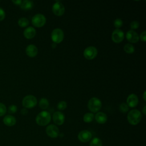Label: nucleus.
Here are the masks:
<instances>
[{
	"mask_svg": "<svg viewBox=\"0 0 146 146\" xmlns=\"http://www.w3.org/2000/svg\"><path fill=\"white\" fill-rule=\"evenodd\" d=\"M51 121V115L46 111H43L39 112L35 118V121L40 126H45Z\"/></svg>",
	"mask_w": 146,
	"mask_h": 146,
	"instance_id": "nucleus-1",
	"label": "nucleus"
},
{
	"mask_svg": "<svg viewBox=\"0 0 146 146\" xmlns=\"http://www.w3.org/2000/svg\"><path fill=\"white\" fill-rule=\"evenodd\" d=\"M141 117L142 116L140 111L136 109L131 110L127 115V120L128 123L133 125L139 124Z\"/></svg>",
	"mask_w": 146,
	"mask_h": 146,
	"instance_id": "nucleus-2",
	"label": "nucleus"
},
{
	"mask_svg": "<svg viewBox=\"0 0 146 146\" xmlns=\"http://www.w3.org/2000/svg\"><path fill=\"white\" fill-rule=\"evenodd\" d=\"M102 107V102L100 99L94 97L91 98L88 102V108L92 113L98 112Z\"/></svg>",
	"mask_w": 146,
	"mask_h": 146,
	"instance_id": "nucleus-3",
	"label": "nucleus"
},
{
	"mask_svg": "<svg viewBox=\"0 0 146 146\" xmlns=\"http://www.w3.org/2000/svg\"><path fill=\"white\" fill-rule=\"evenodd\" d=\"M22 103V106L26 108H32L36 105L37 99L34 96L28 95L23 98Z\"/></svg>",
	"mask_w": 146,
	"mask_h": 146,
	"instance_id": "nucleus-4",
	"label": "nucleus"
},
{
	"mask_svg": "<svg viewBox=\"0 0 146 146\" xmlns=\"http://www.w3.org/2000/svg\"><path fill=\"white\" fill-rule=\"evenodd\" d=\"M46 22V18L42 14H35L31 19L32 24L36 27H41L43 26Z\"/></svg>",
	"mask_w": 146,
	"mask_h": 146,
	"instance_id": "nucleus-5",
	"label": "nucleus"
},
{
	"mask_svg": "<svg viewBox=\"0 0 146 146\" xmlns=\"http://www.w3.org/2000/svg\"><path fill=\"white\" fill-rule=\"evenodd\" d=\"M51 37L54 43H59L63 40L64 33L60 29L56 28L54 29L51 32Z\"/></svg>",
	"mask_w": 146,
	"mask_h": 146,
	"instance_id": "nucleus-6",
	"label": "nucleus"
},
{
	"mask_svg": "<svg viewBox=\"0 0 146 146\" xmlns=\"http://www.w3.org/2000/svg\"><path fill=\"white\" fill-rule=\"evenodd\" d=\"M98 54L97 48L94 46H89L85 48L83 52L84 56L88 60L94 59Z\"/></svg>",
	"mask_w": 146,
	"mask_h": 146,
	"instance_id": "nucleus-7",
	"label": "nucleus"
},
{
	"mask_svg": "<svg viewBox=\"0 0 146 146\" xmlns=\"http://www.w3.org/2000/svg\"><path fill=\"white\" fill-rule=\"evenodd\" d=\"M46 132L48 136L51 138H56L59 135V130L56 125L54 124H50L46 127Z\"/></svg>",
	"mask_w": 146,
	"mask_h": 146,
	"instance_id": "nucleus-8",
	"label": "nucleus"
},
{
	"mask_svg": "<svg viewBox=\"0 0 146 146\" xmlns=\"http://www.w3.org/2000/svg\"><path fill=\"white\" fill-rule=\"evenodd\" d=\"M92 135L90 131L88 130H83L81 131L78 135V140L82 143H87L90 141L92 139Z\"/></svg>",
	"mask_w": 146,
	"mask_h": 146,
	"instance_id": "nucleus-9",
	"label": "nucleus"
},
{
	"mask_svg": "<svg viewBox=\"0 0 146 146\" xmlns=\"http://www.w3.org/2000/svg\"><path fill=\"white\" fill-rule=\"evenodd\" d=\"M52 10L53 13L57 16L62 15L65 11V8L63 5L60 1H56L54 3Z\"/></svg>",
	"mask_w": 146,
	"mask_h": 146,
	"instance_id": "nucleus-10",
	"label": "nucleus"
},
{
	"mask_svg": "<svg viewBox=\"0 0 146 146\" xmlns=\"http://www.w3.org/2000/svg\"><path fill=\"white\" fill-rule=\"evenodd\" d=\"M112 40L115 43H120L121 41H123L124 38V34L122 30L120 29H115L113 30L112 34Z\"/></svg>",
	"mask_w": 146,
	"mask_h": 146,
	"instance_id": "nucleus-11",
	"label": "nucleus"
},
{
	"mask_svg": "<svg viewBox=\"0 0 146 146\" xmlns=\"http://www.w3.org/2000/svg\"><path fill=\"white\" fill-rule=\"evenodd\" d=\"M52 120L54 123L55 124L58 125H61L64 122V120H65L64 115L60 111L55 112L52 115Z\"/></svg>",
	"mask_w": 146,
	"mask_h": 146,
	"instance_id": "nucleus-12",
	"label": "nucleus"
},
{
	"mask_svg": "<svg viewBox=\"0 0 146 146\" xmlns=\"http://www.w3.org/2000/svg\"><path fill=\"white\" fill-rule=\"evenodd\" d=\"M126 39L131 43H136L139 40L138 34L133 30H129L126 33Z\"/></svg>",
	"mask_w": 146,
	"mask_h": 146,
	"instance_id": "nucleus-13",
	"label": "nucleus"
},
{
	"mask_svg": "<svg viewBox=\"0 0 146 146\" xmlns=\"http://www.w3.org/2000/svg\"><path fill=\"white\" fill-rule=\"evenodd\" d=\"M139 102V99L136 95L134 94H130L127 99V104L128 107L133 108L135 107Z\"/></svg>",
	"mask_w": 146,
	"mask_h": 146,
	"instance_id": "nucleus-14",
	"label": "nucleus"
},
{
	"mask_svg": "<svg viewBox=\"0 0 146 146\" xmlns=\"http://www.w3.org/2000/svg\"><path fill=\"white\" fill-rule=\"evenodd\" d=\"M26 53L30 57H35L38 54L37 47L33 44L28 45L26 48Z\"/></svg>",
	"mask_w": 146,
	"mask_h": 146,
	"instance_id": "nucleus-15",
	"label": "nucleus"
},
{
	"mask_svg": "<svg viewBox=\"0 0 146 146\" xmlns=\"http://www.w3.org/2000/svg\"><path fill=\"white\" fill-rule=\"evenodd\" d=\"M3 123L6 125L9 126V127H11V126H13L15 124L16 119L13 115H6L3 117Z\"/></svg>",
	"mask_w": 146,
	"mask_h": 146,
	"instance_id": "nucleus-16",
	"label": "nucleus"
},
{
	"mask_svg": "<svg viewBox=\"0 0 146 146\" xmlns=\"http://www.w3.org/2000/svg\"><path fill=\"white\" fill-rule=\"evenodd\" d=\"M36 34L35 29L31 26L27 27L23 31V35L27 39L33 38Z\"/></svg>",
	"mask_w": 146,
	"mask_h": 146,
	"instance_id": "nucleus-17",
	"label": "nucleus"
},
{
	"mask_svg": "<svg viewBox=\"0 0 146 146\" xmlns=\"http://www.w3.org/2000/svg\"><path fill=\"white\" fill-rule=\"evenodd\" d=\"M94 117L96 121L99 124H104L107 121V115L102 112H97Z\"/></svg>",
	"mask_w": 146,
	"mask_h": 146,
	"instance_id": "nucleus-18",
	"label": "nucleus"
},
{
	"mask_svg": "<svg viewBox=\"0 0 146 146\" xmlns=\"http://www.w3.org/2000/svg\"><path fill=\"white\" fill-rule=\"evenodd\" d=\"M20 7L22 10H30L33 7V1L29 0L23 1L20 5Z\"/></svg>",
	"mask_w": 146,
	"mask_h": 146,
	"instance_id": "nucleus-19",
	"label": "nucleus"
},
{
	"mask_svg": "<svg viewBox=\"0 0 146 146\" xmlns=\"http://www.w3.org/2000/svg\"><path fill=\"white\" fill-rule=\"evenodd\" d=\"M94 116H95L93 113H91V112L86 113L83 116V121L85 123H91V121H93L94 119Z\"/></svg>",
	"mask_w": 146,
	"mask_h": 146,
	"instance_id": "nucleus-20",
	"label": "nucleus"
},
{
	"mask_svg": "<svg viewBox=\"0 0 146 146\" xmlns=\"http://www.w3.org/2000/svg\"><path fill=\"white\" fill-rule=\"evenodd\" d=\"M39 106L40 108H41L42 109L46 110L48 108V107L49 106V102L46 98H42V99H40V100L39 101Z\"/></svg>",
	"mask_w": 146,
	"mask_h": 146,
	"instance_id": "nucleus-21",
	"label": "nucleus"
},
{
	"mask_svg": "<svg viewBox=\"0 0 146 146\" xmlns=\"http://www.w3.org/2000/svg\"><path fill=\"white\" fill-rule=\"evenodd\" d=\"M18 25L21 27H25L27 26L29 24V21L27 18L25 17L20 18L18 21Z\"/></svg>",
	"mask_w": 146,
	"mask_h": 146,
	"instance_id": "nucleus-22",
	"label": "nucleus"
},
{
	"mask_svg": "<svg viewBox=\"0 0 146 146\" xmlns=\"http://www.w3.org/2000/svg\"><path fill=\"white\" fill-rule=\"evenodd\" d=\"M90 146H103L102 141L99 137H94L91 140Z\"/></svg>",
	"mask_w": 146,
	"mask_h": 146,
	"instance_id": "nucleus-23",
	"label": "nucleus"
},
{
	"mask_svg": "<svg viewBox=\"0 0 146 146\" xmlns=\"http://www.w3.org/2000/svg\"><path fill=\"white\" fill-rule=\"evenodd\" d=\"M124 50L125 51V52H127L128 54H132V53L134 52V51H135V47H133V46L132 44L127 43L124 45Z\"/></svg>",
	"mask_w": 146,
	"mask_h": 146,
	"instance_id": "nucleus-24",
	"label": "nucleus"
},
{
	"mask_svg": "<svg viewBox=\"0 0 146 146\" xmlns=\"http://www.w3.org/2000/svg\"><path fill=\"white\" fill-rule=\"evenodd\" d=\"M119 110L122 113H126L129 110V107L126 103H122L119 106Z\"/></svg>",
	"mask_w": 146,
	"mask_h": 146,
	"instance_id": "nucleus-25",
	"label": "nucleus"
},
{
	"mask_svg": "<svg viewBox=\"0 0 146 146\" xmlns=\"http://www.w3.org/2000/svg\"><path fill=\"white\" fill-rule=\"evenodd\" d=\"M113 25H114V26L117 29H119V28L120 27H121L122 25H123V21L121 19H120V18H116L114 21Z\"/></svg>",
	"mask_w": 146,
	"mask_h": 146,
	"instance_id": "nucleus-26",
	"label": "nucleus"
},
{
	"mask_svg": "<svg viewBox=\"0 0 146 146\" xmlns=\"http://www.w3.org/2000/svg\"><path fill=\"white\" fill-rule=\"evenodd\" d=\"M67 107V103L64 101H60L57 104V108L59 110H64Z\"/></svg>",
	"mask_w": 146,
	"mask_h": 146,
	"instance_id": "nucleus-27",
	"label": "nucleus"
},
{
	"mask_svg": "<svg viewBox=\"0 0 146 146\" xmlns=\"http://www.w3.org/2000/svg\"><path fill=\"white\" fill-rule=\"evenodd\" d=\"M7 111V109L6 107V106L2 103H0V116H3Z\"/></svg>",
	"mask_w": 146,
	"mask_h": 146,
	"instance_id": "nucleus-28",
	"label": "nucleus"
},
{
	"mask_svg": "<svg viewBox=\"0 0 146 146\" xmlns=\"http://www.w3.org/2000/svg\"><path fill=\"white\" fill-rule=\"evenodd\" d=\"M17 111V107L14 104H11L9 107L8 111L10 113H14Z\"/></svg>",
	"mask_w": 146,
	"mask_h": 146,
	"instance_id": "nucleus-29",
	"label": "nucleus"
},
{
	"mask_svg": "<svg viewBox=\"0 0 146 146\" xmlns=\"http://www.w3.org/2000/svg\"><path fill=\"white\" fill-rule=\"evenodd\" d=\"M130 27L132 30H135V29H137L139 27V23L138 21H132L131 23H130Z\"/></svg>",
	"mask_w": 146,
	"mask_h": 146,
	"instance_id": "nucleus-30",
	"label": "nucleus"
},
{
	"mask_svg": "<svg viewBox=\"0 0 146 146\" xmlns=\"http://www.w3.org/2000/svg\"><path fill=\"white\" fill-rule=\"evenodd\" d=\"M5 16L6 14L5 10L2 8L0 7V21L3 20L4 18H5Z\"/></svg>",
	"mask_w": 146,
	"mask_h": 146,
	"instance_id": "nucleus-31",
	"label": "nucleus"
},
{
	"mask_svg": "<svg viewBox=\"0 0 146 146\" xmlns=\"http://www.w3.org/2000/svg\"><path fill=\"white\" fill-rule=\"evenodd\" d=\"M145 38H146V31H143L140 35L139 38L143 42H145Z\"/></svg>",
	"mask_w": 146,
	"mask_h": 146,
	"instance_id": "nucleus-32",
	"label": "nucleus"
},
{
	"mask_svg": "<svg viewBox=\"0 0 146 146\" xmlns=\"http://www.w3.org/2000/svg\"><path fill=\"white\" fill-rule=\"evenodd\" d=\"M12 2H13L14 3H15V5H21V4L22 1H21V0H16V1H15V0H12Z\"/></svg>",
	"mask_w": 146,
	"mask_h": 146,
	"instance_id": "nucleus-33",
	"label": "nucleus"
},
{
	"mask_svg": "<svg viewBox=\"0 0 146 146\" xmlns=\"http://www.w3.org/2000/svg\"><path fill=\"white\" fill-rule=\"evenodd\" d=\"M27 112H28V111H27V110L26 108H23V109H22L21 111V113L22 115H26V114L27 113Z\"/></svg>",
	"mask_w": 146,
	"mask_h": 146,
	"instance_id": "nucleus-34",
	"label": "nucleus"
},
{
	"mask_svg": "<svg viewBox=\"0 0 146 146\" xmlns=\"http://www.w3.org/2000/svg\"><path fill=\"white\" fill-rule=\"evenodd\" d=\"M145 109H146V106H144V107H143V111H142L144 115H145V114H146V111H145L146 110H145Z\"/></svg>",
	"mask_w": 146,
	"mask_h": 146,
	"instance_id": "nucleus-35",
	"label": "nucleus"
},
{
	"mask_svg": "<svg viewBox=\"0 0 146 146\" xmlns=\"http://www.w3.org/2000/svg\"><path fill=\"white\" fill-rule=\"evenodd\" d=\"M145 94H146V91H145L144 92V93H143V99H144V101H145V100H146V98H145Z\"/></svg>",
	"mask_w": 146,
	"mask_h": 146,
	"instance_id": "nucleus-36",
	"label": "nucleus"
},
{
	"mask_svg": "<svg viewBox=\"0 0 146 146\" xmlns=\"http://www.w3.org/2000/svg\"><path fill=\"white\" fill-rule=\"evenodd\" d=\"M52 47L54 48V46L56 47V43H54L52 44Z\"/></svg>",
	"mask_w": 146,
	"mask_h": 146,
	"instance_id": "nucleus-37",
	"label": "nucleus"
}]
</instances>
